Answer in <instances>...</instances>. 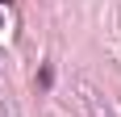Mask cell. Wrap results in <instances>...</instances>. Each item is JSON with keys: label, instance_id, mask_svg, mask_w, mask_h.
<instances>
[{"label": "cell", "instance_id": "1", "mask_svg": "<svg viewBox=\"0 0 121 117\" xmlns=\"http://www.w3.org/2000/svg\"><path fill=\"white\" fill-rule=\"evenodd\" d=\"M0 4H9V0H0Z\"/></svg>", "mask_w": 121, "mask_h": 117}]
</instances>
